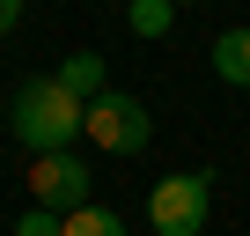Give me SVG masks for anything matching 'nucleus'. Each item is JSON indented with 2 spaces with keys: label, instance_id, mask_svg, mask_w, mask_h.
Wrapping results in <instances>:
<instances>
[{
  "label": "nucleus",
  "instance_id": "nucleus-1",
  "mask_svg": "<svg viewBox=\"0 0 250 236\" xmlns=\"http://www.w3.org/2000/svg\"><path fill=\"white\" fill-rule=\"evenodd\" d=\"M81 133H88V103H81L59 74L22 81V96H15V141H22L30 155H66Z\"/></svg>",
  "mask_w": 250,
  "mask_h": 236
},
{
  "label": "nucleus",
  "instance_id": "nucleus-2",
  "mask_svg": "<svg viewBox=\"0 0 250 236\" xmlns=\"http://www.w3.org/2000/svg\"><path fill=\"white\" fill-rule=\"evenodd\" d=\"M206 214H213V177H206V170L155 177V192H147L155 236H206Z\"/></svg>",
  "mask_w": 250,
  "mask_h": 236
},
{
  "label": "nucleus",
  "instance_id": "nucleus-3",
  "mask_svg": "<svg viewBox=\"0 0 250 236\" xmlns=\"http://www.w3.org/2000/svg\"><path fill=\"white\" fill-rule=\"evenodd\" d=\"M88 141H96L103 155H140V148L155 141V118H147V103H140V96L103 89V96L88 103Z\"/></svg>",
  "mask_w": 250,
  "mask_h": 236
},
{
  "label": "nucleus",
  "instance_id": "nucleus-4",
  "mask_svg": "<svg viewBox=\"0 0 250 236\" xmlns=\"http://www.w3.org/2000/svg\"><path fill=\"white\" fill-rule=\"evenodd\" d=\"M88 163L66 148V155H30V199L44 207V214H81L88 207Z\"/></svg>",
  "mask_w": 250,
  "mask_h": 236
},
{
  "label": "nucleus",
  "instance_id": "nucleus-5",
  "mask_svg": "<svg viewBox=\"0 0 250 236\" xmlns=\"http://www.w3.org/2000/svg\"><path fill=\"white\" fill-rule=\"evenodd\" d=\"M213 74L228 89H250V23H235V30L213 37Z\"/></svg>",
  "mask_w": 250,
  "mask_h": 236
},
{
  "label": "nucleus",
  "instance_id": "nucleus-6",
  "mask_svg": "<svg viewBox=\"0 0 250 236\" xmlns=\"http://www.w3.org/2000/svg\"><path fill=\"white\" fill-rule=\"evenodd\" d=\"M59 81H66L81 103H96V96H103V59H96V52H74V59L59 67Z\"/></svg>",
  "mask_w": 250,
  "mask_h": 236
},
{
  "label": "nucleus",
  "instance_id": "nucleus-7",
  "mask_svg": "<svg viewBox=\"0 0 250 236\" xmlns=\"http://www.w3.org/2000/svg\"><path fill=\"white\" fill-rule=\"evenodd\" d=\"M133 37H169V23H177V0H133Z\"/></svg>",
  "mask_w": 250,
  "mask_h": 236
},
{
  "label": "nucleus",
  "instance_id": "nucleus-8",
  "mask_svg": "<svg viewBox=\"0 0 250 236\" xmlns=\"http://www.w3.org/2000/svg\"><path fill=\"white\" fill-rule=\"evenodd\" d=\"M66 236H125V221L110 207H81V214H66Z\"/></svg>",
  "mask_w": 250,
  "mask_h": 236
},
{
  "label": "nucleus",
  "instance_id": "nucleus-9",
  "mask_svg": "<svg viewBox=\"0 0 250 236\" xmlns=\"http://www.w3.org/2000/svg\"><path fill=\"white\" fill-rule=\"evenodd\" d=\"M15 236H66V214H44V207H30V214L15 221Z\"/></svg>",
  "mask_w": 250,
  "mask_h": 236
},
{
  "label": "nucleus",
  "instance_id": "nucleus-10",
  "mask_svg": "<svg viewBox=\"0 0 250 236\" xmlns=\"http://www.w3.org/2000/svg\"><path fill=\"white\" fill-rule=\"evenodd\" d=\"M22 23V0H0V30H15Z\"/></svg>",
  "mask_w": 250,
  "mask_h": 236
},
{
  "label": "nucleus",
  "instance_id": "nucleus-11",
  "mask_svg": "<svg viewBox=\"0 0 250 236\" xmlns=\"http://www.w3.org/2000/svg\"><path fill=\"white\" fill-rule=\"evenodd\" d=\"M125 8H133V0H125Z\"/></svg>",
  "mask_w": 250,
  "mask_h": 236
},
{
  "label": "nucleus",
  "instance_id": "nucleus-12",
  "mask_svg": "<svg viewBox=\"0 0 250 236\" xmlns=\"http://www.w3.org/2000/svg\"><path fill=\"white\" fill-rule=\"evenodd\" d=\"M177 8H184V0H177Z\"/></svg>",
  "mask_w": 250,
  "mask_h": 236
}]
</instances>
